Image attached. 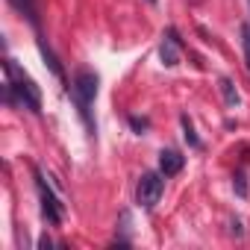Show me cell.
Here are the masks:
<instances>
[{"label":"cell","mask_w":250,"mask_h":250,"mask_svg":"<svg viewBox=\"0 0 250 250\" xmlns=\"http://www.w3.org/2000/svg\"><path fill=\"white\" fill-rule=\"evenodd\" d=\"M159 59H162V65H165V68H174V65H180V62H183V39H180V33H177L174 27H168V30L162 33Z\"/></svg>","instance_id":"cell-5"},{"label":"cell","mask_w":250,"mask_h":250,"mask_svg":"<svg viewBox=\"0 0 250 250\" xmlns=\"http://www.w3.org/2000/svg\"><path fill=\"white\" fill-rule=\"evenodd\" d=\"M6 100L12 106L21 103L24 109L36 112V115L42 112V91H39V85L27 74H21L12 59H6Z\"/></svg>","instance_id":"cell-1"},{"label":"cell","mask_w":250,"mask_h":250,"mask_svg":"<svg viewBox=\"0 0 250 250\" xmlns=\"http://www.w3.org/2000/svg\"><path fill=\"white\" fill-rule=\"evenodd\" d=\"M162 177H165L162 171H145L139 177V183H136V203L145 212L156 209V203L162 200V191H165V180Z\"/></svg>","instance_id":"cell-3"},{"label":"cell","mask_w":250,"mask_h":250,"mask_svg":"<svg viewBox=\"0 0 250 250\" xmlns=\"http://www.w3.org/2000/svg\"><path fill=\"white\" fill-rule=\"evenodd\" d=\"M183 165H186V156L180 153V150H162L159 153V171L165 174V177H177L180 171H183Z\"/></svg>","instance_id":"cell-6"},{"label":"cell","mask_w":250,"mask_h":250,"mask_svg":"<svg viewBox=\"0 0 250 250\" xmlns=\"http://www.w3.org/2000/svg\"><path fill=\"white\" fill-rule=\"evenodd\" d=\"M39 53H42L44 65L50 68V74H53L56 80H62V83H65V71H62V65H59V59H56V53L47 47V42H44V39H39Z\"/></svg>","instance_id":"cell-7"},{"label":"cell","mask_w":250,"mask_h":250,"mask_svg":"<svg viewBox=\"0 0 250 250\" xmlns=\"http://www.w3.org/2000/svg\"><path fill=\"white\" fill-rule=\"evenodd\" d=\"M218 88H221V94H224V103H227L229 109H235V106L241 103V97H238V91H235V83H232L229 77H221V80H218Z\"/></svg>","instance_id":"cell-8"},{"label":"cell","mask_w":250,"mask_h":250,"mask_svg":"<svg viewBox=\"0 0 250 250\" xmlns=\"http://www.w3.org/2000/svg\"><path fill=\"white\" fill-rule=\"evenodd\" d=\"M232 232H235V235H244V229H241V221H238V218L232 221Z\"/></svg>","instance_id":"cell-14"},{"label":"cell","mask_w":250,"mask_h":250,"mask_svg":"<svg viewBox=\"0 0 250 250\" xmlns=\"http://www.w3.org/2000/svg\"><path fill=\"white\" fill-rule=\"evenodd\" d=\"M36 186H39V194H42V212H44V218L50 221V224H62V218H65V203L53 194V188L47 186V180H44V174L36 168Z\"/></svg>","instance_id":"cell-4"},{"label":"cell","mask_w":250,"mask_h":250,"mask_svg":"<svg viewBox=\"0 0 250 250\" xmlns=\"http://www.w3.org/2000/svg\"><path fill=\"white\" fill-rule=\"evenodd\" d=\"M232 186H235V191H238V197H247V177L238 171L235 177H232Z\"/></svg>","instance_id":"cell-12"},{"label":"cell","mask_w":250,"mask_h":250,"mask_svg":"<svg viewBox=\"0 0 250 250\" xmlns=\"http://www.w3.org/2000/svg\"><path fill=\"white\" fill-rule=\"evenodd\" d=\"M9 3H12L33 27H39V6H36V0H9Z\"/></svg>","instance_id":"cell-9"},{"label":"cell","mask_w":250,"mask_h":250,"mask_svg":"<svg viewBox=\"0 0 250 250\" xmlns=\"http://www.w3.org/2000/svg\"><path fill=\"white\" fill-rule=\"evenodd\" d=\"M97 85H100V80H97V74L94 71H77L74 74V80H71V85H68V94L74 97V103H77V112H80V118L85 121V127H88V133H94V118H91V103H94V97H97Z\"/></svg>","instance_id":"cell-2"},{"label":"cell","mask_w":250,"mask_h":250,"mask_svg":"<svg viewBox=\"0 0 250 250\" xmlns=\"http://www.w3.org/2000/svg\"><path fill=\"white\" fill-rule=\"evenodd\" d=\"M130 127H133V130H136V133L142 136V133H145V130L150 127V124H147L145 118H136V115H130Z\"/></svg>","instance_id":"cell-13"},{"label":"cell","mask_w":250,"mask_h":250,"mask_svg":"<svg viewBox=\"0 0 250 250\" xmlns=\"http://www.w3.org/2000/svg\"><path fill=\"white\" fill-rule=\"evenodd\" d=\"M241 44H244V59H247V71H250V24H241Z\"/></svg>","instance_id":"cell-11"},{"label":"cell","mask_w":250,"mask_h":250,"mask_svg":"<svg viewBox=\"0 0 250 250\" xmlns=\"http://www.w3.org/2000/svg\"><path fill=\"white\" fill-rule=\"evenodd\" d=\"M39 247H53V241H50L47 235H42V238H39Z\"/></svg>","instance_id":"cell-15"},{"label":"cell","mask_w":250,"mask_h":250,"mask_svg":"<svg viewBox=\"0 0 250 250\" xmlns=\"http://www.w3.org/2000/svg\"><path fill=\"white\" fill-rule=\"evenodd\" d=\"M180 124H183V136H186L188 147H200V139L194 136V127H191V121H188V115H183V118H180Z\"/></svg>","instance_id":"cell-10"}]
</instances>
